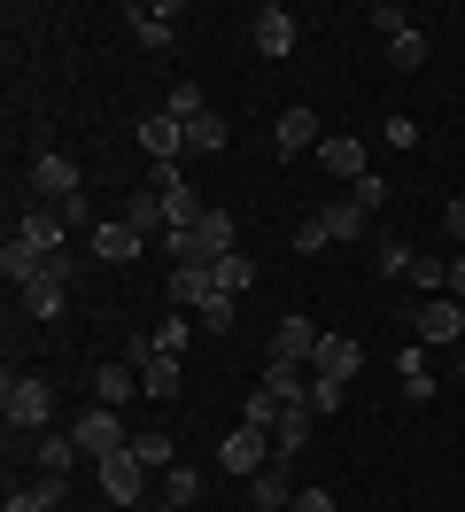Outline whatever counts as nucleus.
Wrapping results in <instances>:
<instances>
[{"mask_svg":"<svg viewBox=\"0 0 465 512\" xmlns=\"http://www.w3.org/2000/svg\"><path fill=\"white\" fill-rule=\"evenodd\" d=\"M39 264H47V256H31V249H24V241H8V249H0V280H8V288L24 295V288H31V280H39Z\"/></svg>","mask_w":465,"mask_h":512,"instance_id":"23","label":"nucleus"},{"mask_svg":"<svg viewBox=\"0 0 465 512\" xmlns=\"http://www.w3.org/2000/svg\"><path fill=\"white\" fill-rule=\"evenodd\" d=\"M31 194H47L55 210H70V202H78V163L55 156V148H47V156H31Z\"/></svg>","mask_w":465,"mask_h":512,"instance_id":"7","label":"nucleus"},{"mask_svg":"<svg viewBox=\"0 0 465 512\" xmlns=\"http://www.w3.org/2000/svg\"><path fill=\"white\" fill-rule=\"evenodd\" d=\"M140 249H148V233H140L132 218H109V225H93V256H101V264H132Z\"/></svg>","mask_w":465,"mask_h":512,"instance_id":"10","label":"nucleus"},{"mask_svg":"<svg viewBox=\"0 0 465 512\" xmlns=\"http://www.w3.org/2000/svg\"><path fill=\"white\" fill-rule=\"evenodd\" d=\"M155 350H163V357H179V350H186V326H179V319H171V326H155Z\"/></svg>","mask_w":465,"mask_h":512,"instance_id":"40","label":"nucleus"},{"mask_svg":"<svg viewBox=\"0 0 465 512\" xmlns=\"http://www.w3.org/2000/svg\"><path fill=\"white\" fill-rule=\"evenodd\" d=\"M225 326H233V295H210L202 303V334H225Z\"/></svg>","mask_w":465,"mask_h":512,"instance_id":"35","label":"nucleus"},{"mask_svg":"<svg viewBox=\"0 0 465 512\" xmlns=\"http://www.w3.org/2000/svg\"><path fill=\"white\" fill-rule=\"evenodd\" d=\"M341 396H349L341 381H310V412H318V419H334V412H341Z\"/></svg>","mask_w":465,"mask_h":512,"instance_id":"33","label":"nucleus"},{"mask_svg":"<svg viewBox=\"0 0 465 512\" xmlns=\"http://www.w3.org/2000/svg\"><path fill=\"white\" fill-rule=\"evenodd\" d=\"M279 450H272V435H264V427H233V435H225V443H217V466H225V474H264V466H272Z\"/></svg>","mask_w":465,"mask_h":512,"instance_id":"3","label":"nucleus"},{"mask_svg":"<svg viewBox=\"0 0 465 512\" xmlns=\"http://www.w3.org/2000/svg\"><path fill=\"white\" fill-rule=\"evenodd\" d=\"M171 117L194 125V117H202V86H171Z\"/></svg>","mask_w":465,"mask_h":512,"instance_id":"34","label":"nucleus"},{"mask_svg":"<svg viewBox=\"0 0 465 512\" xmlns=\"http://www.w3.org/2000/svg\"><path fill=\"white\" fill-rule=\"evenodd\" d=\"M62 233H70V210L39 202V210H24V218H16V233H8V241H24L31 256H62Z\"/></svg>","mask_w":465,"mask_h":512,"instance_id":"5","label":"nucleus"},{"mask_svg":"<svg viewBox=\"0 0 465 512\" xmlns=\"http://www.w3.org/2000/svg\"><path fill=\"white\" fill-rule=\"evenodd\" d=\"M357 365H365V342L357 334H318V357H310V381H357Z\"/></svg>","mask_w":465,"mask_h":512,"instance_id":"4","label":"nucleus"},{"mask_svg":"<svg viewBox=\"0 0 465 512\" xmlns=\"http://www.w3.org/2000/svg\"><path fill=\"white\" fill-rule=\"evenodd\" d=\"M132 450H140V466H148V474H155V466H179V443H171L163 427H148V435H140Z\"/></svg>","mask_w":465,"mask_h":512,"instance_id":"29","label":"nucleus"},{"mask_svg":"<svg viewBox=\"0 0 465 512\" xmlns=\"http://www.w3.org/2000/svg\"><path fill=\"white\" fill-rule=\"evenodd\" d=\"M349 194H357L365 210H380V202H388V187H380V171H372V179H357V187H349Z\"/></svg>","mask_w":465,"mask_h":512,"instance_id":"41","label":"nucleus"},{"mask_svg":"<svg viewBox=\"0 0 465 512\" xmlns=\"http://www.w3.org/2000/svg\"><path fill=\"white\" fill-rule=\"evenodd\" d=\"M39 474H70V458H78V435H39Z\"/></svg>","mask_w":465,"mask_h":512,"instance_id":"26","label":"nucleus"},{"mask_svg":"<svg viewBox=\"0 0 465 512\" xmlns=\"http://www.w3.org/2000/svg\"><path fill=\"white\" fill-rule=\"evenodd\" d=\"M140 148H148L155 163H179V148H186V125L163 109V117H140Z\"/></svg>","mask_w":465,"mask_h":512,"instance_id":"16","label":"nucleus"},{"mask_svg":"<svg viewBox=\"0 0 465 512\" xmlns=\"http://www.w3.org/2000/svg\"><path fill=\"white\" fill-rule=\"evenodd\" d=\"M140 388H148L155 404H163V396H179V357H148V365H140Z\"/></svg>","mask_w":465,"mask_h":512,"instance_id":"25","label":"nucleus"},{"mask_svg":"<svg viewBox=\"0 0 465 512\" xmlns=\"http://www.w3.org/2000/svg\"><path fill=\"white\" fill-rule=\"evenodd\" d=\"M124 218L140 225V233H148V241H163V233H171V210H163V194H140V202H132V210H124Z\"/></svg>","mask_w":465,"mask_h":512,"instance_id":"27","label":"nucleus"},{"mask_svg":"<svg viewBox=\"0 0 465 512\" xmlns=\"http://www.w3.org/2000/svg\"><path fill=\"white\" fill-rule=\"evenodd\" d=\"M287 512H341V505L326 497V489H295V505H287Z\"/></svg>","mask_w":465,"mask_h":512,"instance_id":"39","label":"nucleus"},{"mask_svg":"<svg viewBox=\"0 0 465 512\" xmlns=\"http://www.w3.org/2000/svg\"><path fill=\"white\" fill-rule=\"evenodd\" d=\"M186 148H202V156H225V148H233V125H225L217 109H202V117L186 125Z\"/></svg>","mask_w":465,"mask_h":512,"instance_id":"22","label":"nucleus"},{"mask_svg":"<svg viewBox=\"0 0 465 512\" xmlns=\"http://www.w3.org/2000/svg\"><path fill=\"white\" fill-rule=\"evenodd\" d=\"M62 288H70V264L47 256V264H39V280L24 288V311H31V319H55V311H62Z\"/></svg>","mask_w":465,"mask_h":512,"instance_id":"11","label":"nucleus"},{"mask_svg":"<svg viewBox=\"0 0 465 512\" xmlns=\"http://www.w3.org/2000/svg\"><path fill=\"white\" fill-rule=\"evenodd\" d=\"M31 497H39V505L55 512V505H62V497H70V474H39V481H31Z\"/></svg>","mask_w":465,"mask_h":512,"instance_id":"36","label":"nucleus"},{"mask_svg":"<svg viewBox=\"0 0 465 512\" xmlns=\"http://www.w3.org/2000/svg\"><path fill=\"white\" fill-rule=\"evenodd\" d=\"M295 505V481H287V458H272L264 474H248V512H287Z\"/></svg>","mask_w":465,"mask_h":512,"instance_id":"12","label":"nucleus"},{"mask_svg":"<svg viewBox=\"0 0 465 512\" xmlns=\"http://www.w3.org/2000/svg\"><path fill=\"white\" fill-rule=\"evenodd\" d=\"M372 24H380V39H403V32H411V16H403V8H372Z\"/></svg>","mask_w":465,"mask_h":512,"instance_id":"37","label":"nucleus"},{"mask_svg":"<svg viewBox=\"0 0 465 512\" xmlns=\"http://www.w3.org/2000/svg\"><path fill=\"white\" fill-rule=\"evenodd\" d=\"M450 295H458V303H465V249L450 256Z\"/></svg>","mask_w":465,"mask_h":512,"instance_id":"43","label":"nucleus"},{"mask_svg":"<svg viewBox=\"0 0 465 512\" xmlns=\"http://www.w3.org/2000/svg\"><path fill=\"white\" fill-rule=\"evenodd\" d=\"M442 225H450V241H465V194L450 202V210H442Z\"/></svg>","mask_w":465,"mask_h":512,"instance_id":"42","label":"nucleus"},{"mask_svg":"<svg viewBox=\"0 0 465 512\" xmlns=\"http://www.w3.org/2000/svg\"><path fill=\"white\" fill-rule=\"evenodd\" d=\"M140 481H148V466H140L132 443L101 458V497H109V505H140Z\"/></svg>","mask_w":465,"mask_h":512,"instance_id":"6","label":"nucleus"},{"mask_svg":"<svg viewBox=\"0 0 465 512\" xmlns=\"http://www.w3.org/2000/svg\"><path fill=\"white\" fill-rule=\"evenodd\" d=\"M256 47H264V55H295V16H287V8H264V16H256Z\"/></svg>","mask_w":465,"mask_h":512,"instance_id":"20","label":"nucleus"},{"mask_svg":"<svg viewBox=\"0 0 465 512\" xmlns=\"http://www.w3.org/2000/svg\"><path fill=\"white\" fill-rule=\"evenodd\" d=\"M419 342L427 350H465V303L458 295H434V303H419Z\"/></svg>","mask_w":465,"mask_h":512,"instance_id":"2","label":"nucleus"},{"mask_svg":"<svg viewBox=\"0 0 465 512\" xmlns=\"http://www.w3.org/2000/svg\"><path fill=\"white\" fill-rule=\"evenodd\" d=\"M318 156H326V171H334V179H349V187H357V179H372L365 140H341V132H326V140H318Z\"/></svg>","mask_w":465,"mask_h":512,"instance_id":"14","label":"nucleus"},{"mask_svg":"<svg viewBox=\"0 0 465 512\" xmlns=\"http://www.w3.org/2000/svg\"><path fill=\"white\" fill-rule=\"evenodd\" d=\"M8 512H47V505H39L31 489H16V497H8Z\"/></svg>","mask_w":465,"mask_h":512,"instance_id":"44","label":"nucleus"},{"mask_svg":"<svg viewBox=\"0 0 465 512\" xmlns=\"http://www.w3.org/2000/svg\"><path fill=\"white\" fill-rule=\"evenodd\" d=\"M458 381H465V350H458Z\"/></svg>","mask_w":465,"mask_h":512,"instance_id":"45","label":"nucleus"},{"mask_svg":"<svg viewBox=\"0 0 465 512\" xmlns=\"http://www.w3.org/2000/svg\"><path fill=\"white\" fill-rule=\"evenodd\" d=\"M272 148H279V156H303V148H318V117H310L303 101H295V109H279V125H272Z\"/></svg>","mask_w":465,"mask_h":512,"instance_id":"15","label":"nucleus"},{"mask_svg":"<svg viewBox=\"0 0 465 512\" xmlns=\"http://www.w3.org/2000/svg\"><path fill=\"white\" fill-rule=\"evenodd\" d=\"M388 63H396V70H427V32L411 24L403 39H388Z\"/></svg>","mask_w":465,"mask_h":512,"instance_id":"28","label":"nucleus"},{"mask_svg":"<svg viewBox=\"0 0 465 512\" xmlns=\"http://www.w3.org/2000/svg\"><path fill=\"white\" fill-rule=\"evenodd\" d=\"M310 427H318V412L310 404H279V427H272V450L279 458H295V450L310 443Z\"/></svg>","mask_w":465,"mask_h":512,"instance_id":"18","label":"nucleus"},{"mask_svg":"<svg viewBox=\"0 0 465 512\" xmlns=\"http://www.w3.org/2000/svg\"><path fill=\"white\" fill-rule=\"evenodd\" d=\"M210 295H217V264H171V303H194V311H202Z\"/></svg>","mask_w":465,"mask_h":512,"instance_id":"17","label":"nucleus"},{"mask_svg":"<svg viewBox=\"0 0 465 512\" xmlns=\"http://www.w3.org/2000/svg\"><path fill=\"white\" fill-rule=\"evenodd\" d=\"M318 357V326L310 319H279L272 326V365H310Z\"/></svg>","mask_w":465,"mask_h":512,"instance_id":"13","label":"nucleus"},{"mask_svg":"<svg viewBox=\"0 0 465 512\" xmlns=\"http://www.w3.org/2000/svg\"><path fill=\"white\" fill-rule=\"evenodd\" d=\"M248 280H256V264H248L241 249H233V256H217V295H241Z\"/></svg>","mask_w":465,"mask_h":512,"instance_id":"30","label":"nucleus"},{"mask_svg":"<svg viewBox=\"0 0 465 512\" xmlns=\"http://www.w3.org/2000/svg\"><path fill=\"white\" fill-rule=\"evenodd\" d=\"M132 396H148V388H140V365H124V357H109V365H93V404H109V412H124Z\"/></svg>","mask_w":465,"mask_h":512,"instance_id":"8","label":"nucleus"},{"mask_svg":"<svg viewBox=\"0 0 465 512\" xmlns=\"http://www.w3.org/2000/svg\"><path fill=\"white\" fill-rule=\"evenodd\" d=\"M411 264H419V256L403 249V241H380V256H372V272H380V280H411Z\"/></svg>","mask_w":465,"mask_h":512,"instance_id":"31","label":"nucleus"},{"mask_svg":"<svg viewBox=\"0 0 465 512\" xmlns=\"http://www.w3.org/2000/svg\"><path fill=\"white\" fill-rule=\"evenodd\" d=\"M318 225H326V241H357V233L372 225V210L349 194V202H326V210H318Z\"/></svg>","mask_w":465,"mask_h":512,"instance_id":"19","label":"nucleus"},{"mask_svg":"<svg viewBox=\"0 0 465 512\" xmlns=\"http://www.w3.org/2000/svg\"><path fill=\"white\" fill-rule=\"evenodd\" d=\"M264 396H272V404H310L303 365H272V357H264Z\"/></svg>","mask_w":465,"mask_h":512,"instance_id":"21","label":"nucleus"},{"mask_svg":"<svg viewBox=\"0 0 465 512\" xmlns=\"http://www.w3.org/2000/svg\"><path fill=\"white\" fill-rule=\"evenodd\" d=\"M241 427H264V435H272V427H279V404H272V396H264V388H256V396H248V412H241Z\"/></svg>","mask_w":465,"mask_h":512,"instance_id":"32","label":"nucleus"},{"mask_svg":"<svg viewBox=\"0 0 465 512\" xmlns=\"http://www.w3.org/2000/svg\"><path fill=\"white\" fill-rule=\"evenodd\" d=\"M70 435H78V450H86V458H109V450H124V427H117V412H109V404L78 412V427H70Z\"/></svg>","mask_w":465,"mask_h":512,"instance_id":"9","label":"nucleus"},{"mask_svg":"<svg viewBox=\"0 0 465 512\" xmlns=\"http://www.w3.org/2000/svg\"><path fill=\"white\" fill-rule=\"evenodd\" d=\"M194 497H202V474H194V466H163V505L186 512Z\"/></svg>","mask_w":465,"mask_h":512,"instance_id":"24","label":"nucleus"},{"mask_svg":"<svg viewBox=\"0 0 465 512\" xmlns=\"http://www.w3.org/2000/svg\"><path fill=\"white\" fill-rule=\"evenodd\" d=\"M295 249H303V256H318V249H326V225H318V218H303V225H295Z\"/></svg>","mask_w":465,"mask_h":512,"instance_id":"38","label":"nucleus"},{"mask_svg":"<svg viewBox=\"0 0 465 512\" xmlns=\"http://www.w3.org/2000/svg\"><path fill=\"white\" fill-rule=\"evenodd\" d=\"M0 412H8V427H16V435H47V419H55V388H47V381H16V373H8Z\"/></svg>","mask_w":465,"mask_h":512,"instance_id":"1","label":"nucleus"}]
</instances>
